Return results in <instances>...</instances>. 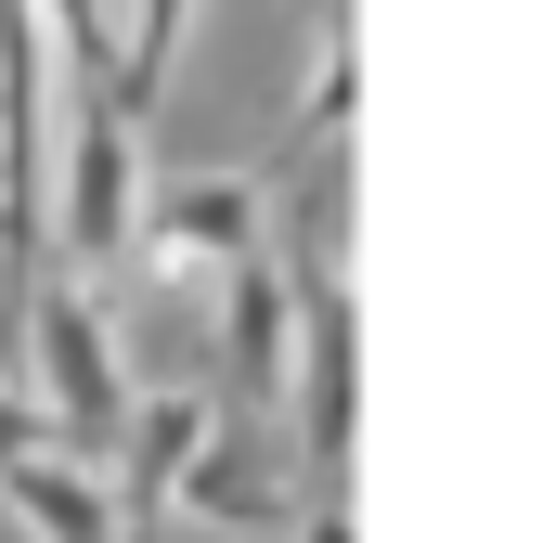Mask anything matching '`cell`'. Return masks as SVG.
<instances>
[{
	"instance_id": "obj_7",
	"label": "cell",
	"mask_w": 556,
	"mask_h": 543,
	"mask_svg": "<svg viewBox=\"0 0 556 543\" xmlns=\"http://www.w3.org/2000/svg\"><path fill=\"white\" fill-rule=\"evenodd\" d=\"M168 505H194L207 531H260V518H285V453H273V440H247V427H207V440L181 453Z\"/></svg>"
},
{
	"instance_id": "obj_8",
	"label": "cell",
	"mask_w": 556,
	"mask_h": 543,
	"mask_svg": "<svg viewBox=\"0 0 556 543\" xmlns=\"http://www.w3.org/2000/svg\"><path fill=\"white\" fill-rule=\"evenodd\" d=\"M0 505H13L39 543H117L104 466H78V453H0Z\"/></svg>"
},
{
	"instance_id": "obj_11",
	"label": "cell",
	"mask_w": 556,
	"mask_h": 543,
	"mask_svg": "<svg viewBox=\"0 0 556 543\" xmlns=\"http://www.w3.org/2000/svg\"><path fill=\"white\" fill-rule=\"evenodd\" d=\"M39 26H52V52L78 65V91H104L117 78V26H104V0H26Z\"/></svg>"
},
{
	"instance_id": "obj_10",
	"label": "cell",
	"mask_w": 556,
	"mask_h": 543,
	"mask_svg": "<svg viewBox=\"0 0 556 543\" xmlns=\"http://www.w3.org/2000/svg\"><path fill=\"white\" fill-rule=\"evenodd\" d=\"M181 39H194V0H130V52H117V78H104V104H117V117H155V104H168Z\"/></svg>"
},
{
	"instance_id": "obj_4",
	"label": "cell",
	"mask_w": 556,
	"mask_h": 543,
	"mask_svg": "<svg viewBox=\"0 0 556 543\" xmlns=\"http://www.w3.org/2000/svg\"><path fill=\"white\" fill-rule=\"evenodd\" d=\"M285 350H298V285H285L273 233H260L247 260H220V376H233V402H273Z\"/></svg>"
},
{
	"instance_id": "obj_6",
	"label": "cell",
	"mask_w": 556,
	"mask_h": 543,
	"mask_svg": "<svg viewBox=\"0 0 556 543\" xmlns=\"http://www.w3.org/2000/svg\"><path fill=\"white\" fill-rule=\"evenodd\" d=\"M220 414H207V389H155V402L117 427V479H104V518H117V543H155V518H168V479H181V453L207 440Z\"/></svg>"
},
{
	"instance_id": "obj_5",
	"label": "cell",
	"mask_w": 556,
	"mask_h": 543,
	"mask_svg": "<svg viewBox=\"0 0 556 543\" xmlns=\"http://www.w3.org/2000/svg\"><path fill=\"white\" fill-rule=\"evenodd\" d=\"M65 260H130V117L104 91H78V142H65Z\"/></svg>"
},
{
	"instance_id": "obj_13",
	"label": "cell",
	"mask_w": 556,
	"mask_h": 543,
	"mask_svg": "<svg viewBox=\"0 0 556 543\" xmlns=\"http://www.w3.org/2000/svg\"><path fill=\"white\" fill-rule=\"evenodd\" d=\"M26 440H39V402H26V389H0V453H26Z\"/></svg>"
},
{
	"instance_id": "obj_9",
	"label": "cell",
	"mask_w": 556,
	"mask_h": 543,
	"mask_svg": "<svg viewBox=\"0 0 556 543\" xmlns=\"http://www.w3.org/2000/svg\"><path fill=\"white\" fill-rule=\"evenodd\" d=\"M350 104H363V52H350V0H324V26H311V91H298V117H285V168H298V155H337V130H350Z\"/></svg>"
},
{
	"instance_id": "obj_12",
	"label": "cell",
	"mask_w": 556,
	"mask_h": 543,
	"mask_svg": "<svg viewBox=\"0 0 556 543\" xmlns=\"http://www.w3.org/2000/svg\"><path fill=\"white\" fill-rule=\"evenodd\" d=\"M298 543H350V492H311V518H298Z\"/></svg>"
},
{
	"instance_id": "obj_3",
	"label": "cell",
	"mask_w": 556,
	"mask_h": 543,
	"mask_svg": "<svg viewBox=\"0 0 556 543\" xmlns=\"http://www.w3.org/2000/svg\"><path fill=\"white\" fill-rule=\"evenodd\" d=\"M130 233H155V260H142V272H194V260H247V247L273 233V194H260L247 168H181V181H155V207H142Z\"/></svg>"
},
{
	"instance_id": "obj_1",
	"label": "cell",
	"mask_w": 556,
	"mask_h": 543,
	"mask_svg": "<svg viewBox=\"0 0 556 543\" xmlns=\"http://www.w3.org/2000/svg\"><path fill=\"white\" fill-rule=\"evenodd\" d=\"M13 324H26V402L52 414V440H65L78 466H104V453H117V427H130L104 298H91V285H65V272H39V285L13 298Z\"/></svg>"
},
{
	"instance_id": "obj_2",
	"label": "cell",
	"mask_w": 556,
	"mask_h": 543,
	"mask_svg": "<svg viewBox=\"0 0 556 543\" xmlns=\"http://www.w3.org/2000/svg\"><path fill=\"white\" fill-rule=\"evenodd\" d=\"M0 247H13V298L39 285V13L0 0Z\"/></svg>"
}]
</instances>
